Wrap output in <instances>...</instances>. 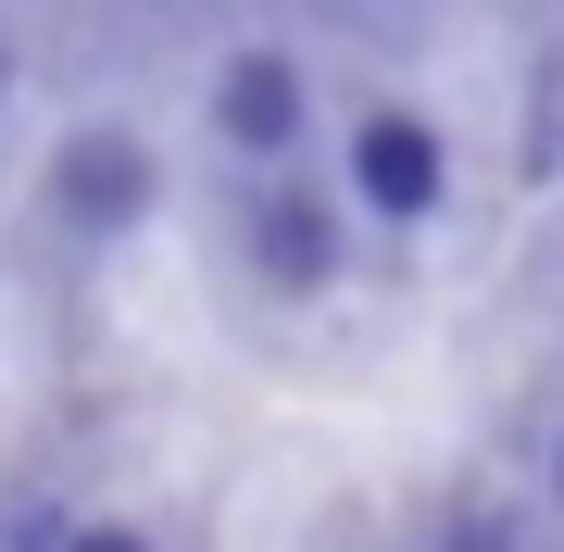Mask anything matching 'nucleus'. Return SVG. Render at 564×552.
Here are the masks:
<instances>
[{
  "label": "nucleus",
  "mask_w": 564,
  "mask_h": 552,
  "mask_svg": "<svg viewBox=\"0 0 564 552\" xmlns=\"http://www.w3.org/2000/svg\"><path fill=\"white\" fill-rule=\"evenodd\" d=\"M289 126H302V76L276 51H239L226 63V139L239 151H289Z\"/></svg>",
  "instance_id": "obj_3"
},
{
  "label": "nucleus",
  "mask_w": 564,
  "mask_h": 552,
  "mask_svg": "<svg viewBox=\"0 0 564 552\" xmlns=\"http://www.w3.org/2000/svg\"><path fill=\"white\" fill-rule=\"evenodd\" d=\"M51 188H63V214H88V226H126V214H139V188H151V164H139V139H76Z\"/></svg>",
  "instance_id": "obj_4"
},
{
  "label": "nucleus",
  "mask_w": 564,
  "mask_h": 552,
  "mask_svg": "<svg viewBox=\"0 0 564 552\" xmlns=\"http://www.w3.org/2000/svg\"><path fill=\"white\" fill-rule=\"evenodd\" d=\"M76 552H151V540H139V528H88Z\"/></svg>",
  "instance_id": "obj_5"
},
{
  "label": "nucleus",
  "mask_w": 564,
  "mask_h": 552,
  "mask_svg": "<svg viewBox=\"0 0 564 552\" xmlns=\"http://www.w3.org/2000/svg\"><path fill=\"white\" fill-rule=\"evenodd\" d=\"M351 188L377 214H426V202H440V139H426L414 113H364L351 126Z\"/></svg>",
  "instance_id": "obj_1"
},
{
  "label": "nucleus",
  "mask_w": 564,
  "mask_h": 552,
  "mask_svg": "<svg viewBox=\"0 0 564 552\" xmlns=\"http://www.w3.org/2000/svg\"><path fill=\"white\" fill-rule=\"evenodd\" d=\"M326 251H339V226H326L314 188H263V214H251V264H263V289H326Z\"/></svg>",
  "instance_id": "obj_2"
}]
</instances>
